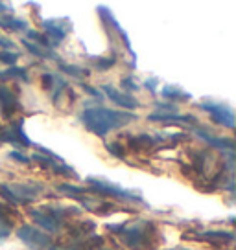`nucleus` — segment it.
<instances>
[{
	"label": "nucleus",
	"instance_id": "obj_24",
	"mask_svg": "<svg viewBox=\"0 0 236 250\" xmlns=\"http://www.w3.org/2000/svg\"><path fill=\"white\" fill-rule=\"evenodd\" d=\"M105 149H107V151H109L113 156L120 158V160H124V158H126V149H124V146H122V144H120L118 140L105 142Z\"/></svg>",
	"mask_w": 236,
	"mask_h": 250
},
{
	"label": "nucleus",
	"instance_id": "obj_10",
	"mask_svg": "<svg viewBox=\"0 0 236 250\" xmlns=\"http://www.w3.org/2000/svg\"><path fill=\"white\" fill-rule=\"evenodd\" d=\"M102 92H105V96L109 98L111 102L115 103V105H118V107H122V109L135 110L141 107V103H139L137 98H133L131 94H127V92H120V90L115 88L113 85H103Z\"/></svg>",
	"mask_w": 236,
	"mask_h": 250
},
{
	"label": "nucleus",
	"instance_id": "obj_5",
	"mask_svg": "<svg viewBox=\"0 0 236 250\" xmlns=\"http://www.w3.org/2000/svg\"><path fill=\"white\" fill-rule=\"evenodd\" d=\"M37 149H39V153H33L30 156L32 162L39 164L45 169H50L55 175H61V177H67V179H78V173L74 171V167L65 164L55 153H52V151H48L45 147H39V146H37Z\"/></svg>",
	"mask_w": 236,
	"mask_h": 250
},
{
	"label": "nucleus",
	"instance_id": "obj_22",
	"mask_svg": "<svg viewBox=\"0 0 236 250\" xmlns=\"http://www.w3.org/2000/svg\"><path fill=\"white\" fill-rule=\"evenodd\" d=\"M57 191H61V193H65V195L78 199V197L85 195L89 189H87V188H81V186H74V184H67V182H61V184H57Z\"/></svg>",
	"mask_w": 236,
	"mask_h": 250
},
{
	"label": "nucleus",
	"instance_id": "obj_30",
	"mask_svg": "<svg viewBox=\"0 0 236 250\" xmlns=\"http://www.w3.org/2000/svg\"><path fill=\"white\" fill-rule=\"evenodd\" d=\"M0 48H6V50H9V48H15V42L13 41L6 39V37H0Z\"/></svg>",
	"mask_w": 236,
	"mask_h": 250
},
{
	"label": "nucleus",
	"instance_id": "obj_23",
	"mask_svg": "<svg viewBox=\"0 0 236 250\" xmlns=\"http://www.w3.org/2000/svg\"><path fill=\"white\" fill-rule=\"evenodd\" d=\"M96 70H109L117 64V57H91Z\"/></svg>",
	"mask_w": 236,
	"mask_h": 250
},
{
	"label": "nucleus",
	"instance_id": "obj_2",
	"mask_svg": "<svg viewBox=\"0 0 236 250\" xmlns=\"http://www.w3.org/2000/svg\"><path fill=\"white\" fill-rule=\"evenodd\" d=\"M107 228L133 250H148L155 247L157 241V228L150 221H137L133 225H109Z\"/></svg>",
	"mask_w": 236,
	"mask_h": 250
},
{
	"label": "nucleus",
	"instance_id": "obj_29",
	"mask_svg": "<svg viewBox=\"0 0 236 250\" xmlns=\"http://www.w3.org/2000/svg\"><path fill=\"white\" fill-rule=\"evenodd\" d=\"M122 86L126 88V90H129V92H133V90H139V85L133 81V78H124L122 79ZM127 92V94H129Z\"/></svg>",
	"mask_w": 236,
	"mask_h": 250
},
{
	"label": "nucleus",
	"instance_id": "obj_6",
	"mask_svg": "<svg viewBox=\"0 0 236 250\" xmlns=\"http://www.w3.org/2000/svg\"><path fill=\"white\" fill-rule=\"evenodd\" d=\"M17 237L33 250H47L52 247V237L48 234H45L43 230H39L37 227H30V225H24L17 230Z\"/></svg>",
	"mask_w": 236,
	"mask_h": 250
},
{
	"label": "nucleus",
	"instance_id": "obj_18",
	"mask_svg": "<svg viewBox=\"0 0 236 250\" xmlns=\"http://www.w3.org/2000/svg\"><path fill=\"white\" fill-rule=\"evenodd\" d=\"M161 96L165 98V100H168V102H189L190 94L183 92L179 86L175 85H165L163 88H161Z\"/></svg>",
	"mask_w": 236,
	"mask_h": 250
},
{
	"label": "nucleus",
	"instance_id": "obj_16",
	"mask_svg": "<svg viewBox=\"0 0 236 250\" xmlns=\"http://www.w3.org/2000/svg\"><path fill=\"white\" fill-rule=\"evenodd\" d=\"M159 144V140L155 136L150 134H137V136H129V147L135 149L137 153H144V151H150Z\"/></svg>",
	"mask_w": 236,
	"mask_h": 250
},
{
	"label": "nucleus",
	"instance_id": "obj_11",
	"mask_svg": "<svg viewBox=\"0 0 236 250\" xmlns=\"http://www.w3.org/2000/svg\"><path fill=\"white\" fill-rule=\"evenodd\" d=\"M0 112H2V116L6 118V120L13 118L17 112H21L19 98L6 85H0Z\"/></svg>",
	"mask_w": 236,
	"mask_h": 250
},
{
	"label": "nucleus",
	"instance_id": "obj_9",
	"mask_svg": "<svg viewBox=\"0 0 236 250\" xmlns=\"http://www.w3.org/2000/svg\"><path fill=\"white\" fill-rule=\"evenodd\" d=\"M43 30L47 31V39L52 42V44H59V42H63V39L67 37V33L71 30V26H69V21L67 19H47V21H43Z\"/></svg>",
	"mask_w": 236,
	"mask_h": 250
},
{
	"label": "nucleus",
	"instance_id": "obj_31",
	"mask_svg": "<svg viewBox=\"0 0 236 250\" xmlns=\"http://www.w3.org/2000/svg\"><path fill=\"white\" fill-rule=\"evenodd\" d=\"M157 85H159L157 79H148V81H146V88H150L153 94L157 92Z\"/></svg>",
	"mask_w": 236,
	"mask_h": 250
},
{
	"label": "nucleus",
	"instance_id": "obj_28",
	"mask_svg": "<svg viewBox=\"0 0 236 250\" xmlns=\"http://www.w3.org/2000/svg\"><path fill=\"white\" fill-rule=\"evenodd\" d=\"M9 156H11L13 160H17V162H21V164H30V162H32V160H30V156L23 155L21 151H15V149L9 153Z\"/></svg>",
	"mask_w": 236,
	"mask_h": 250
},
{
	"label": "nucleus",
	"instance_id": "obj_34",
	"mask_svg": "<svg viewBox=\"0 0 236 250\" xmlns=\"http://www.w3.org/2000/svg\"><path fill=\"white\" fill-rule=\"evenodd\" d=\"M98 250H107V249H103V247H102V249H98Z\"/></svg>",
	"mask_w": 236,
	"mask_h": 250
},
{
	"label": "nucleus",
	"instance_id": "obj_33",
	"mask_svg": "<svg viewBox=\"0 0 236 250\" xmlns=\"http://www.w3.org/2000/svg\"><path fill=\"white\" fill-rule=\"evenodd\" d=\"M48 250H72V249H61V247H50Z\"/></svg>",
	"mask_w": 236,
	"mask_h": 250
},
{
	"label": "nucleus",
	"instance_id": "obj_27",
	"mask_svg": "<svg viewBox=\"0 0 236 250\" xmlns=\"http://www.w3.org/2000/svg\"><path fill=\"white\" fill-rule=\"evenodd\" d=\"M21 54L19 52H0V62L9 64V66H15V62L19 61Z\"/></svg>",
	"mask_w": 236,
	"mask_h": 250
},
{
	"label": "nucleus",
	"instance_id": "obj_12",
	"mask_svg": "<svg viewBox=\"0 0 236 250\" xmlns=\"http://www.w3.org/2000/svg\"><path fill=\"white\" fill-rule=\"evenodd\" d=\"M30 215L32 219L39 225V230H43L45 234L50 232V234H55V232H59L61 228L65 227L63 223H59L55 217H52L50 213L43 210V208H30Z\"/></svg>",
	"mask_w": 236,
	"mask_h": 250
},
{
	"label": "nucleus",
	"instance_id": "obj_7",
	"mask_svg": "<svg viewBox=\"0 0 236 250\" xmlns=\"http://www.w3.org/2000/svg\"><path fill=\"white\" fill-rule=\"evenodd\" d=\"M199 109H203L205 112H209V116L214 120V124L227 127V129H235V112L233 109L220 102H201Z\"/></svg>",
	"mask_w": 236,
	"mask_h": 250
},
{
	"label": "nucleus",
	"instance_id": "obj_25",
	"mask_svg": "<svg viewBox=\"0 0 236 250\" xmlns=\"http://www.w3.org/2000/svg\"><path fill=\"white\" fill-rule=\"evenodd\" d=\"M11 230H13V225L8 215H0V241H4L6 237L11 235Z\"/></svg>",
	"mask_w": 236,
	"mask_h": 250
},
{
	"label": "nucleus",
	"instance_id": "obj_4",
	"mask_svg": "<svg viewBox=\"0 0 236 250\" xmlns=\"http://www.w3.org/2000/svg\"><path fill=\"white\" fill-rule=\"evenodd\" d=\"M45 191L43 184H0V195L11 204H28Z\"/></svg>",
	"mask_w": 236,
	"mask_h": 250
},
{
	"label": "nucleus",
	"instance_id": "obj_17",
	"mask_svg": "<svg viewBox=\"0 0 236 250\" xmlns=\"http://www.w3.org/2000/svg\"><path fill=\"white\" fill-rule=\"evenodd\" d=\"M196 239H203V241H212V243H223V241H233L235 234L233 232H225V230H205L196 235Z\"/></svg>",
	"mask_w": 236,
	"mask_h": 250
},
{
	"label": "nucleus",
	"instance_id": "obj_3",
	"mask_svg": "<svg viewBox=\"0 0 236 250\" xmlns=\"http://www.w3.org/2000/svg\"><path fill=\"white\" fill-rule=\"evenodd\" d=\"M87 189L94 191L102 197H111V199H118V201H129V203H139V204H146L142 195H139L133 189H126L120 184H115V182H109L105 179H94V177H89L87 179Z\"/></svg>",
	"mask_w": 236,
	"mask_h": 250
},
{
	"label": "nucleus",
	"instance_id": "obj_1",
	"mask_svg": "<svg viewBox=\"0 0 236 250\" xmlns=\"http://www.w3.org/2000/svg\"><path fill=\"white\" fill-rule=\"evenodd\" d=\"M81 124L85 125L87 131L96 134L98 138H105L111 131L126 127L137 120V114L133 112H122V110H113L107 107H87L81 112Z\"/></svg>",
	"mask_w": 236,
	"mask_h": 250
},
{
	"label": "nucleus",
	"instance_id": "obj_21",
	"mask_svg": "<svg viewBox=\"0 0 236 250\" xmlns=\"http://www.w3.org/2000/svg\"><path fill=\"white\" fill-rule=\"evenodd\" d=\"M57 64H59V70L65 72V74H69V76H72V78H76V79H85L87 76H89V70H83V68H79V66H76V64L63 62L61 59L57 61Z\"/></svg>",
	"mask_w": 236,
	"mask_h": 250
},
{
	"label": "nucleus",
	"instance_id": "obj_13",
	"mask_svg": "<svg viewBox=\"0 0 236 250\" xmlns=\"http://www.w3.org/2000/svg\"><path fill=\"white\" fill-rule=\"evenodd\" d=\"M98 13H100V17L103 19V24H105V26H111V28H113V30H115L118 35H120V39H122V42H124V46L127 48V52L133 55V64H135V52H133V48H131L129 37H127L126 31L122 30L120 22H118L117 19H115V15H113V13L109 11V8H105V6H100V8H98Z\"/></svg>",
	"mask_w": 236,
	"mask_h": 250
},
{
	"label": "nucleus",
	"instance_id": "obj_20",
	"mask_svg": "<svg viewBox=\"0 0 236 250\" xmlns=\"http://www.w3.org/2000/svg\"><path fill=\"white\" fill-rule=\"evenodd\" d=\"M8 79H15V81L28 83V81H30V76H28V70H26V68L11 66V68H8L6 72H0V81H8Z\"/></svg>",
	"mask_w": 236,
	"mask_h": 250
},
{
	"label": "nucleus",
	"instance_id": "obj_19",
	"mask_svg": "<svg viewBox=\"0 0 236 250\" xmlns=\"http://www.w3.org/2000/svg\"><path fill=\"white\" fill-rule=\"evenodd\" d=\"M23 44L28 48V52L33 54L35 57L47 59V61H59L57 55H55L52 50H48V48H43V46H39V44H33V42H30V41H26V39H23Z\"/></svg>",
	"mask_w": 236,
	"mask_h": 250
},
{
	"label": "nucleus",
	"instance_id": "obj_14",
	"mask_svg": "<svg viewBox=\"0 0 236 250\" xmlns=\"http://www.w3.org/2000/svg\"><path fill=\"white\" fill-rule=\"evenodd\" d=\"M194 134L199 136L203 142H207L209 146H212L216 149H221V151H229V153H233L235 151V140L233 138H223V136H214V134L207 133L205 129H199L196 127L194 129Z\"/></svg>",
	"mask_w": 236,
	"mask_h": 250
},
{
	"label": "nucleus",
	"instance_id": "obj_15",
	"mask_svg": "<svg viewBox=\"0 0 236 250\" xmlns=\"http://www.w3.org/2000/svg\"><path fill=\"white\" fill-rule=\"evenodd\" d=\"M150 122H163V124H197V120L192 114H179V112H153L148 116Z\"/></svg>",
	"mask_w": 236,
	"mask_h": 250
},
{
	"label": "nucleus",
	"instance_id": "obj_8",
	"mask_svg": "<svg viewBox=\"0 0 236 250\" xmlns=\"http://www.w3.org/2000/svg\"><path fill=\"white\" fill-rule=\"evenodd\" d=\"M24 120H17L13 122L11 125L8 127H4L2 131H0V142H4V144H11V146H15V147H32L33 142L26 136L24 133Z\"/></svg>",
	"mask_w": 236,
	"mask_h": 250
},
{
	"label": "nucleus",
	"instance_id": "obj_32",
	"mask_svg": "<svg viewBox=\"0 0 236 250\" xmlns=\"http://www.w3.org/2000/svg\"><path fill=\"white\" fill-rule=\"evenodd\" d=\"M83 88H85V90H87V92H89V94H93V96H94V98H100V96H102V94L98 92V90H94V88H93V86L83 85Z\"/></svg>",
	"mask_w": 236,
	"mask_h": 250
},
{
	"label": "nucleus",
	"instance_id": "obj_26",
	"mask_svg": "<svg viewBox=\"0 0 236 250\" xmlns=\"http://www.w3.org/2000/svg\"><path fill=\"white\" fill-rule=\"evenodd\" d=\"M57 76L55 74H50V72H47V74H43V78H41V81H43V88H47V90H54L55 85H57Z\"/></svg>",
	"mask_w": 236,
	"mask_h": 250
}]
</instances>
